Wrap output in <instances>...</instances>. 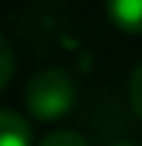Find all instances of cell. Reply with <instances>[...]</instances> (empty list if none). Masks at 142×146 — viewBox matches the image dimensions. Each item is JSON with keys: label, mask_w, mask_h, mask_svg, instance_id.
Here are the masks:
<instances>
[{"label": "cell", "mask_w": 142, "mask_h": 146, "mask_svg": "<svg viewBox=\"0 0 142 146\" xmlns=\"http://www.w3.org/2000/svg\"><path fill=\"white\" fill-rule=\"evenodd\" d=\"M12 65H16V59H12V47H9V40L0 34V90L6 87V81L12 78Z\"/></svg>", "instance_id": "5b68a950"}, {"label": "cell", "mask_w": 142, "mask_h": 146, "mask_svg": "<svg viewBox=\"0 0 142 146\" xmlns=\"http://www.w3.org/2000/svg\"><path fill=\"white\" fill-rule=\"evenodd\" d=\"M111 146H136V143H111Z\"/></svg>", "instance_id": "52a82bcc"}, {"label": "cell", "mask_w": 142, "mask_h": 146, "mask_svg": "<svg viewBox=\"0 0 142 146\" xmlns=\"http://www.w3.org/2000/svg\"><path fill=\"white\" fill-rule=\"evenodd\" d=\"M130 103H133L136 115L142 118V62L133 68V75H130Z\"/></svg>", "instance_id": "8992f818"}, {"label": "cell", "mask_w": 142, "mask_h": 146, "mask_svg": "<svg viewBox=\"0 0 142 146\" xmlns=\"http://www.w3.org/2000/svg\"><path fill=\"white\" fill-rule=\"evenodd\" d=\"M37 146H90V143H86L80 134H74V131H53V134H46Z\"/></svg>", "instance_id": "277c9868"}, {"label": "cell", "mask_w": 142, "mask_h": 146, "mask_svg": "<svg viewBox=\"0 0 142 146\" xmlns=\"http://www.w3.org/2000/svg\"><path fill=\"white\" fill-rule=\"evenodd\" d=\"M111 22L127 34H142V0H105Z\"/></svg>", "instance_id": "7a4b0ae2"}, {"label": "cell", "mask_w": 142, "mask_h": 146, "mask_svg": "<svg viewBox=\"0 0 142 146\" xmlns=\"http://www.w3.org/2000/svg\"><path fill=\"white\" fill-rule=\"evenodd\" d=\"M74 100H77V87H74V78L65 68H43L25 87V106L40 121H53V118L68 115Z\"/></svg>", "instance_id": "6da1fadb"}, {"label": "cell", "mask_w": 142, "mask_h": 146, "mask_svg": "<svg viewBox=\"0 0 142 146\" xmlns=\"http://www.w3.org/2000/svg\"><path fill=\"white\" fill-rule=\"evenodd\" d=\"M0 146H31V124L12 109H0Z\"/></svg>", "instance_id": "3957f363"}]
</instances>
